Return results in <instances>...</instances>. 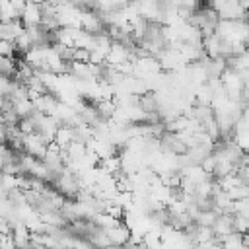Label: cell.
Masks as SVG:
<instances>
[{
	"label": "cell",
	"instance_id": "8",
	"mask_svg": "<svg viewBox=\"0 0 249 249\" xmlns=\"http://www.w3.org/2000/svg\"><path fill=\"white\" fill-rule=\"evenodd\" d=\"M220 243H222V249H247L245 247V241H243V235L237 233V231L222 237Z\"/></svg>",
	"mask_w": 249,
	"mask_h": 249
},
{
	"label": "cell",
	"instance_id": "5",
	"mask_svg": "<svg viewBox=\"0 0 249 249\" xmlns=\"http://www.w3.org/2000/svg\"><path fill=\"white\" fill-rule=\"evenodd\" d=\"M233 220H235V214H220L218 220H216L214 226H212L214 235H216L218 239H222V237L233 233V231H235V228H233Z\"/></svg>",
	"mask_w": 249,
	"mask_h": 249
},
{
	"label": "cell",
	"instance_id": "9",
	"mask_svg": "<svg viewBox=\"0 0 249 249\" xmlns=\"http://www.w3.org/2000/svg\"><path fill=\"white\" fill-rule=\"evenodd\" d=\"M0 56L18 58V49H16V43H12V41H2V39H0Z\"/></svg>",
	"mask_w": 249,
	"mask_h": 249
},
{
	"label": "cell",
	"instance_id": "4",
	"mask_svg": "<svg viewBox=\"0 0 249 249\" xmlns=\"http://www.w3.org/2000/svg\"><path fill=\"white\" fill-rule=\"evenodd\" d=\"M23 33H25V25L21 23V19L8 21V23H0V37H2V41H12V43H16V39L21 37Z\"/></svg>",
	"mask_w": 249,
	"mask_h": 249
},
{
	"label": "cell",
	"instance_id": "2",
	"mask_svg": "<svg viewBox=\"0 0 249 249\" xmlns=\"http://www.w3.org/2000/svg\"><path fill=\"white\" fill-rule=\"evenodd\" d=\"M43 21V10H41V4L39 2H27L25 6V12L21 14V23L27 27H37L41 25Z\"/></svg>",
	"mask_w": 249,
	"mask_h": 249
},
{
	"label": "cell",
	"instance_id": "3",
	"mask_svg": "<svg viewBox=\"0 0 249 249\" xmlns=\"http://www.w3.org/2000/svg\"><path fill=\"white\" fill-rule=\"evenodd\" d=\"M107 235H109V239H111V245L126 247V245L130 243V239H132V230H130L126 224L121 222L119 226L111 228V230L107 231Z\"/></svg>",
	"mask_w": 249,
	"mask_h": 249
},
{
	"label": "cell",
	"instance_id": "6",
	"mask_svg": "<svg viewBox=\"0 0 249 249\" xmlns=\"http://www.w3.org/2000/svg\"><path fill=\"white\" fill-rule=\"evenodd\" d=\"M138 105H140V109H142L146 115L160 113V99H158V93H156V91H148V93L140 95V97H138Z\"/></svg>",
	"mask_w": 249,
	"mask_h": 249
},
{
	"label": "cell",
	"instance_id": "7",
	"mask_svg": "<svg viewBox=\"0 0 249 249\" xmlns=\"http://www.w3.org/2000/svg\"><path fill=\"white\" fill-rule=\"evenodd\" d=\"M16 19H21V16L14 8L12 0H0V23H8V21H16Z\"/></svg>",
	"mask_w": 249,
	"mask_h": 249
},
{
	"label": "cell",
	"instance_id": "11",
	"mask_svg": "<svg viewBox=\"0 0 249 249\" xmlns=\"http://www.w3.org/2000/svg\"><path fill=\"white\" fill-rule=\"evenodd\" d=\"M109 249H124V247H117V245H111Z\"/></svg>",
	"mask_w": 249,
	"mask_h": 249
},
{
	"label": "cell",
	"instance_id": "1",
	"mask_svg": "<svg viewBox=\"0 0 249 249\" xmlns=\"http://www.w3.org/2000/svg\"><path fill=\"white\" fill-rule=\"evenodd\" d=\"M82 29L86 33H91V35H101L107 31V25L105 21L101 19V16L93 10H84L82 12Z\"/></svg>",
	"mask_w": 249,
	"mask_h": 249
},
{
	"label": "cell",
	"instance_id": "10",
	"mask_svg": "<svg viewBox=\"0 0 249 249\" xmlns=\"http://www.w3.org/2000/svg\"><path fill=\"white\" fill-rule=\"evenodd\" d=\"M74 249H95V247H93L86 237H78V241H76Z\"/></svg>",
	"mask_w": 249,
	"mask_h": 249
}]
</instances>
